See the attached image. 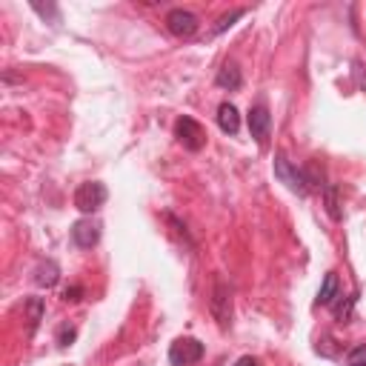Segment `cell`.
Masks as SVG:
<instances>
[{
    "mask_svg": "<svg viewBox=\"0 0 366 366\" xmlns=\"http://www.w3.org/2000/svg\"><path fill=\"white\" fill-rule=\"evenodd\" d=\"M272 166H275V177H278L281 183H286V189H289V192H295V195H309L303 169H298L283 152L275 155V163H272Z\"/></svg>",
    "mask_w": 366,
    "mask_h": 366,
    "instance_id": "obj_1",
    "label": "cell"
},
{
    "mask_svg": "<svg viewBox=\"0 0 366 366\" xmlns=\"http://www.w3.org/2000/svg\"><path fill=\"white\" fill-rule=\"evenodd\" d=\"M106 198H109V192H106V187L100 180H86V183H80L78 192H75V206L83 215H92V212H98L106 204Z\"/></svg>",
    "mask_w": 366,
    "mask_h": 366,
    "instance_id": "obj_2",
    "label": "cell"
},
{
    "mask_svg": "<svg viewBox=\"0 0 366 366\" xmlns=\"http://www.w3.org/2000/svg\"><path fill=\"white\" fill-rule=\"evenodd\" d=\"M209 309H212L218 326L226 329L229 320H232V289H229V283H226L221 275H218L215 283H212V300H209Z\"/></svg>",
    "mask_w": 366,
    "mask_h": 366,
    "instance_id": "obj_3",
    "label": "cell"
},
{
    "mask_svg": "<svg viewBox=\"0 0 366 366\" xmlns=\"http://www.w3.org/2000/svg\"><path fill=\"white\" fill-rule=\"evenodd\" d=\"M174 137L183 143V149H189V152H201L206 146V129L195 120V117H177L174 123Z\"/></svg>",
    "mask_w": 366,
    "mask_h": 366,
    "instance_id": "obj_4",
    "label": "cell"
},
{
    "mask_svg": "<svg viewBox=\"0 0 366 366\" xmlns=\"http://www.w3.org/2000/svg\"><path fill=\"white\" fill-rule=\"evenodd\" d=\"M204 357V343L198 338H177L169 346V363L172 366H192Z\"/></svg>",
    "mask_w": 366,
    "mask_h": 366,
    "instance_id": "obj_5",
    "label": "cell"
},
{
    "mask_svg": "<svg viewBox=\"0 0 366 366\" xmlns=\"http://www.w3.org/2000/svg\"><path fill=\"white\" fill-rule=\"evenodd\" d=\"M166 29L174 35V38H192L198 29H201V21L187 12V9H172L166 15Z\"/></svg>",
    "mask_w": 366,
    "mask_h": 366,
    "instance_id": "obj_6",
    "label": "cell"
},
{
    "mask_svg": "<svg viewBox=\"0 0 366 366\" xmlns=\"http://www.w3.org/2000/svg\"><path fill=\"white\" fill-rule=\"evenodd\" d=\"M269 129H272V115H269L266 103H255V106L249 109V132H252V137H255L261 146L269 140Z\"/></svg>",
    "mask_w": 366,
    "mask_h": 366,
    "instance_id": "obj_7",
    "label": "cell"
},
{
    "mask_svg": "<svg viewBox=\"0 0 366 366\" xmlns=\"http://www.w3.org/2000/svg\"><path fill=\"white\" fill-rule=\"evenodd\" d=\"M72 241H75L80 249H92V246H98V241H100V224H98V221H92V218L78 221V224L72 226Z\"/></svg>",
    "mask_w": 366,
    "mask_h": 366,
    "instance_id": "obj_8",
    "label": "cell"
},
{
    "mask_svg": "<svg viewBox=\"0 0 366 366\" xmlns=\"http://www.w3.org/2000/svg\"><path fill=\"white\" fill-rule=\"evenodd\" d=\"M218 126L224 135H238L241 132V115L232 103H221L218 106Z\"/></svg>",
    "mask_w": 366,
    "mask_h": 366,
    "instance_id": "obj_9",
    "label": "cell"
},
{
    "mask_svg": "<svg viewBox=\"0 0 366 366\" xmlns=\"http://www.w3.org/2000/svg\"><path fill=\"white\" fill-rule=\"evenodd\" d=\"M215 83H218L221 89L238 92V89H241V83H244V75H241L238 63H224V66H221V72H218V78H215Z\"/></svg>",
    "mask_w": 366,
    "mask_h": 366,
    "instance_id": "obj_10",
    "label": "cell"
},
{
    "mask_svg": "<svg viewBox=\"0 0 366 366\" xmlns=\"http://www.w3.org/2000/svg\"><path fill=\"white\" fill-rule=\"evenodd\" d=\"M23 312H26L29 335H35V332H38V326H41V320H43V315H46V303H43V298H29V300L23 303Z\"/></svg>",
    "mask_w": 366,
    "mask_h": 366,
    "instance_id": "obj_11",
    "label": "cell"
},
{
    "mask_svg": "<svg viewBox=\"0 0 366 366\" xmlns=\"http://www.w3.org/2000/svg\"><path fill=\"white\" fill-rule=\"evenodd\" d=\"M61 281V266L55 263V261H43V263H38L35 266V283L38 286H55Z\"/></svg>",
    "mask_w": 366,
    "mask_h": 366,
    "instance_id": "obj_12",
    "label": "cell"
},
{
    "mask_svg": "<svg viewBox=\"0 0 366 366\" xmlns=\"http://www.w3.org/2000/svg\"><path fill=\"white\" fill-rule=\"evenodd\" d=\"M338 289H340L338 275H335V272H326V278H323V283H320V292H318V306H329V303L338 298Z\"/></svg>",
    "mask_w": 366,
    "mask_h": 366,
    "instance_id": "obj_13",
    "label": "cell"
},
{
    "mask_svg": "<svg viewBox=\"0 0 366 366\" xmlns=\"http://www.w3.org/2000/svg\"><path fill=\"white\" fill-rule=\"evenodd\" d=\"M244 15H246V9H232L229 15H221V18H218V23L212 26V32H209V35L215 38V35H221V32H226V29H229V26H232L235 21H241Z\"/></svg>",
    "mask_w": 366,
    "mask_h": 366,
    "instance_id": "obj_14",
    "label": "cell"
},
{
    "mask_svg": "<svg viewBox=\"0 0 366 366\" xmlns=\"http://www.w3.org/2000/svg\"><path fill=\"white\" fill-rule=\"evenodd\" d=\"M326 212L332 221H340V204H338V187H326Z\"/></svg>",
    "mask_w": 366,
    "mask_h": 366,
    "instance_id": "obj_15",
    "label": "cell"
},
{
    "mask_svg": "<svg viewBox=\"0 0 366 366\" xmlns=\"http://www.w3.org/2000/svg\"><path fill=\"white\" fill-rule=\"evenodd\" d=\"M346 366H366V343H357L346 355Z\"/></svg>",
    "mask_w": 366,
    "mask_h": 366,
    "instance_id": "obj_16",
    "label": "cell"
},
{
    "mask_svg": "<svg viewBox=\"0 0 366 366\" xmlns=\"http://www.w3.org/2000/svg\"><path fill=\"white\" fill-rule=\"evenodd\" d=\"M75 335H78V332H75V326H61V332H58V343H61V346H69V343L75 340Z\"/></svg>",
    "mask_w": 366,
    "mask_h": 366,
    "instance_id": "obj_17",
    "label": "cell"
},
{
    "mask_svg": "<svg viewBox=\"0 0 366 366\" xmlns=\"http://www.w3.org/2000/svg\"><path fill=\"white\" fill-rule=\"evenodd\" d=\"M80 295H83V289H80V286H72V289L63 292V300H72V303H75V300H80Z\"/></svg>",
    "mask_w": 366,
    "mask_h": 366,
    "instance_id": "obj_18",
    "label": "cell"
},
{
    "mask_svg": "<svg viewBox=\"0 0 366 366\" xmlns=\"http://www.w3.org/2000/svg\"><path fill=\"white\" fill-rule=\"evenodd\" d=\"M235 366H263L258 357H252V355H244V357H238L235 360Z\"/></svg>",
    "mask_w": 366,
    "mask_h": 366,
    "instance_id": "obj_19",
    "label": "cell"
},
{
    "mask_svg": "<svg viewBox=\"0 0 366 366\" xmlns=\"http://www.w3.org/2000/svg\"><path fill=\"white\" fill-rule=\"evenodd\" d=\"M35 12L43 15V18H46V15H49V18H58V9H55V6H41V4H35Z\"/></svg>",
    "mask_w": 366,
    "mask_h": 366,
    "instance_id": "obj_20",
    "label": "cell"
},
{
    "mask_svg": "<svg viewBox=\"0 0 366 366\" xmlns=\"http://www.w3.org/2000/svg\"><path fill=\"white\" fill-rule=\"evenodd\" d=\"M355 78H357V86H360V89H366V69H363L360 63L355 66Z\"/></svg>",
    "mask_w": 366,
    "mask_h": 366,
    "instance_id": "obj_21",
    "label": "cell"
}]
</instances>
